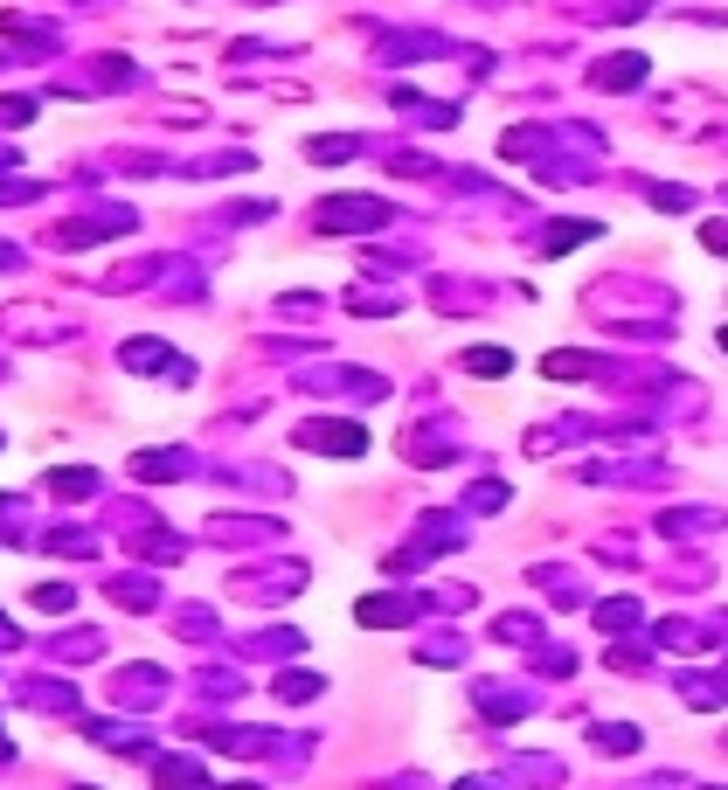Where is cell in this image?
<instances>
[{
    "mask_svg": "<svg viewBox=\"0 0 728 790\" xmlns=\"http://www.w3.org/2000/svg\"><path fill=\"white\" fill-rule=\"evenodd\" d=\"M312 160H347V139H312Z\"/></svg>",
    "mask_w": 728,
    "mask_h": 790,
    "instance_id": "obj_6",
    "label": "cell"
},
{
    "mask_svg": "<svg viewBox=\"0 0 728 790\" xmlns=\"http://www.w3.org/2000/svg\"><path fill=\"white\" fill-rule=\"evenodd\" d=\"M590 354H549V375H590Z\"/></svg>",
    "mask_w": 728,
    "mask_h": 790,
    "instance_id": "obj_5",
    "label": "cell"
},
{
    "mask_svg": "<svg viewBox=\"0 0 728 790\" xmlns=\"http://www.w3.org/2000/svg\"><path fill=\"white\" fill-rule=\"evenodd\" d=\"M645 76V56H611L604 70H596V84H611V91H624V84H638Z\"/></svg>",
    "mask_w": 728,
    "mask_h": 790,
    "instance_id": "obj_3",
    "label": "cell"
},
{
    "mask_svg": "<svg viewBox=\"0 0 728 790\" xmlns=\"http://www.w3.org/2000/svg\"><path fill=\"white\" fill-rule=\"evenodd\" d=\"M708 250H728V222H715V229H708Z\"/></svg>",
    "mask_w": 728,
    "mask_h": 790,
    "instance_id": "obj_7",
    "label": "cell"
},
{
    "mask_svg": "<svg viewBox=\"0 0 728 790\" xmlns=\"http://www.w3.org/2000/svg\"><path fill=\"white\" fill-rule=\"evenodd\" d=\"M721 347H728V326H721Z\"/></svg>",
    "mask_w": 728,
    "mask_h": 790,
    "instance_id": "obj_8",
    "label": "cell"
},
{
    "mask_svg": "<svg viewBox=\"0 0 728 790\" xmlns=\"http://www.w3.org/2000/svg\"><path fill=\"white\" fill-rule=\"evenodd\" d=\"M305 444H333V458H354L368 437H361L354 424H312V430H305Z\"/></svg>",
    "mask_w": 728,
    "mask_h": 790,
    "instance_id": "obj_2",
    "label": "cell"
},
{
    "mask_svg": "<svg viewBox=\"0 0 728 790\" xmlns=\"http://www.w3.org/2000/svg\"><path fill=\"white\" fill-rule=\"evenodd\" d=\"M465 367H472V375H507L513 354H507V347H472V354H465Z\"/></svg>",
    "mask_w": 728,
    "mask_h": 790,
    "instance_id": "obj_4",
    "label": "cell"
},
{
    "mask_svg": "<svg viewBox=\"0 0 728 790\" xmlns=\"http://www.w3.org/2000/svg\"><path fill=\"white\" fill-rule=\"evenodd\" d=\"M388 208L382 201H368V195H341V201H320V222L326 229H347V222H382Z\"/></svg>",
    "mask_w": 728,
    "mask_h": 790,
    "instance_id": "obj_1",
    "label": "cell"
}]
</instances>
